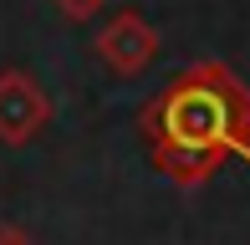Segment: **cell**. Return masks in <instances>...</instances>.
<instances>
[{
  "instance_id": "8992f818",
  "label": "cell",
  "mask_w": 250,
  "mask_h": 245,
  "mask_svg": "<svg viewBox=\"0 0 250 245\" xmlns=\"http://www.w3.org/2000/svg\"><path fill=\"white\" fill-rule=\"evenodd\" d=\"M245 153H250V138H245Z\"/></svg>"
},
{
  "instance_id": "277c9868",
  "label": "cell",
  "mask_w": 250,
  "mask_h": 245,
  "mask_svg": "<svg viewBox=\"0 0 250 245\" xmlns=\"http://www.w3.org/2000/svg\"><path fill=\"white\" fill-rule=\"evenodd\" d=\"M102 5H107V0H56V10H62L66 20H92Z\"/></svg>"
},
{
  "instance_id": "7a4b0ae2",
  "label": "cell",
  "mask_w": 250,
  "mask_h": 245,
  "mask_svg": "<svg viewBox=\"0 0 250 245\" xmlns=\"http://www.w3.org/2000/svg\"><path fill=\"white\" fill-rule=\"evenodd\" d=\"M51 118V97L36 77L0 72V143H31Z\"/></svg>"
},
{
  "instance_id": "3957f363",
  "label": "cell",
  "mask_w": 250,
  "mask_h": 245,
  "mask_svg": "<svg viewBox=\"0 0 250 245\" xmlns=\"http://www.w3.org/2000/svg\"><path fill=\"white\" fill-rule=\"evenodd\" d=\"M153 51H158V31L138 16V10H118V16L102 26V36H97V57L118 77L143 72V66L153 61Z\"/></svg>"
},
{
  "instance_id": "5b68a950",
  "label": "cell",
  "mask_w": 250,
  "mask_h": 245,
  "mask_svg": "<svg viewBox=\"0 0 250 245\" xmlns=\"http://www.w3.org/2000/svg\"><path fill=\"white\" fill-rule=\"evenodd\" d=\"M0 245H31V240H26V230H16V225H5V230H0Z\"/></svg>"
},
{
  "instance_id": "6da1fadb",
  "label": "cell",
  "mask_w": 250,
  "mask_h": 245,
  "mask_svg": "<svg viewBox=\"0 0 250 245\" xmlns=\"http://www.w3.org/2000/svg\"><path fill=\"white\" fill-rule=\"evenodd\" d=\"M153 133H158V163L174 179H199L214 169L225 148H245L250 138L245 92L214 66L189 72L153 107Z\"/></svg>"
}]
</instances>
